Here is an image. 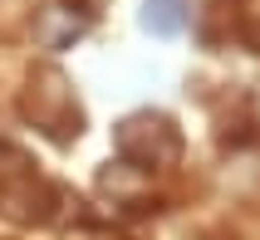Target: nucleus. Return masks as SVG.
Wrapping results in <instances>:
<instances>
[{
    "label": "nucleus",
    "mask_w": 260,
    "mask_h": 240,
    "mask_svg": "<svg viewBox=\"0 0 260 240\" xmlns=\"http://www.w3.org/2000/svg\"><path fill=\"white\" fill-rule=\"evenodd\" d=\"M147 29H157V35H177V29H182V10H177V0H147Z\"/></svg>",
    "instance_id": "1"
}]
</instances>
